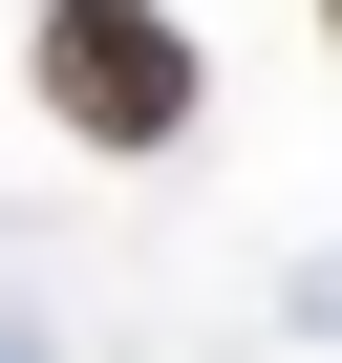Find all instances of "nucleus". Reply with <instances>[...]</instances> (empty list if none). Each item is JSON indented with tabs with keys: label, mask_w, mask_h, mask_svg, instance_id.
Here are the masks:
<instances>
[{
	"label": "nucleus",
	"mask_w": 342,
	"mask_h": 363,
	"mask_svg": "<svg viewBox=\"0 0 342 363\" xmlns=\"http://www.w3.org/2000/svg\"><path fill=\"white\" fill-rule=\"evenodd\" d=\"M321 43H342V0H321Z\"/></svg>",
	"instance_id": "f03ea898"
},
{
	"label": "nucleus",
	"mask_w": 342,
	"mask_h": 363,
	"mask_svg": "<svg viewBox=\"0 0 342 363\" xmlns=\"http://www.w3.org/2000/svg\"><path fill=\"white\" fill-rule=\"evenodd\" d=\"M43 107L86 128V150H171L193 128V22H171V0H43Z\"/></svg>",
	"instance_id": "f257e3e1"
}]
</instances>
